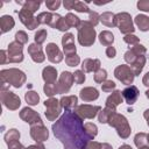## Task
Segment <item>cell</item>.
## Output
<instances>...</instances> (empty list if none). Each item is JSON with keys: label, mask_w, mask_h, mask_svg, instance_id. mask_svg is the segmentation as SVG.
Masks as SVG:
<instances>
[{"label": "cell", "mask_w": 149, "mask_h": 149, "mask_svg": "<svg viewBox=\"0 0 149 149\" xmlns=\"http://www.w3.org/2000/svg\"><path fill=\"white\" fill-rule=\"evenodd\" d=\"M52 130L64 144V149H86L91 140L81 119L71 111H65L61 119L52 125Z\"/></svg>", "instance_id": "6da1fadb"}, {"label": "cell", "mask_w": 149, "mask_h": 149, "mask_svg": "<svg viewBox=\"0 0 149 149\" xmlns=\"http://www.w3.org/2000/svg\"><path fill=\"white\" fill-rule=\"evenodd\" d=\"M79 29V43L83 45H91L95 38V31L93 26L88 21H83Z\"/></svg>", "instance_id": "7a4b0ae2"}, {"label": "cell", "mask_w": 149, "mask_h": 149, "mask_svg": "<svg viewBox=\"0 0 149 149\" xmlns=\"http://www.w3.org/2000/svg\"><path fill=\"white\" fill-rule=\"evenodd\" d=\"M116 17V24L120 27V31L123 34L127 33H132L134 31V27H133V22L130 20V16L127 13H121L115 15Z\"/></svg>", "instance_id": "3957f363"}, {"label": "cell", "mask_w": 149, "mask_h": 149, "mask_svg": "<svg viewBox=\"0 0 149 149\" xmlns=\"http://www.w3.org/2000/svg\"><path fill=\"white\" fill-rule=\"evenodd\" d=\"M115 77H116L118 79H120V80H121L122 83H125V84H130V83L133 81V78H134V76H133V73H132V71H130V69L127 68V66H125V65L119 66V68L115 70Z\"/></svg>", "instance_id": "277c9868"}, {"label": "cell", "mask_w": 149, "mask_h": 149, "mask_svg": "<svg viewBox=\"0 0 149 149\" xmlns=\"http://www.w3.org/2000/svg\"><path fill=\"white\" fill-rule=\"evenodd\" d=\"M47 54H48V58L54 63L62 61V54L58 50L57 45L54 43H50L47 45Z\"/></svg>", "instance_id": "5b68a950"}, {"label": "cell", "mask_w": 149, "mask_h": 149, "mask_svg": "<svg viewBox=\"0 0 149 149\" xmlns=\"http://www.w3.org/2000/svg\"><path fill=\"white\" fill-rule=\"evenodd\" d=\"M122 95L125 97L127 104L133 105L136 101L137 97H139V91H137V88L135 86H129V87H127V88H125L122 91Z\"/></svg>", "instance_id": "8992f818"}, {"label": "cell", "mask_w": 149, "mask_h": 149, "mask_svg": "<svg viewBox=\"0 0 149 149\" xmlns=\"http://www.w3.org/2000/svg\"><path fill=\"white\" fill-rule=\"evenodd\" d=\"M100 109L99 106H95V107H92V106H88V105H83L78 108V112L84 116V118H88V119H92L97 112Z\"/></svg>", "instance_id": "52a82bcc"}, {"label": "cell", "mask_w": 149, "mask_h": 149, "mask_svg": "<svg viewBox=\"0 0 149 149\" xmlns=\"http://www.w3.org/2000/svg\"><path fill=\"white\" fill-rule=\"evenodd\" d=\"M62 43L64 45V51L66 54H70V52H74L76 51V48H74V44H73V36L72 34H66L63 36V40H62Z\"/></svg>", "instance_id": "ba28073f"}, {"label": "cell", "mask_w": 149, "mask_h": 149, "mask_svg": "<svg viewBox=\"0 0 149 149\" xmlns=\"http://www.w3.org/2000/svg\"><path fill=\"white\" fill-rule=\"evenodd\" d=\"M64 6L68 9L74 8L78 12H90L88 7L84 2H79V1H64Z\"/></svg>", "instance_id": "9c48e42d"}, {"label": "cell", "mask_w": 149, "mask_h": 149, "mask_svg": "<svg viewBox=\"0 0 149 149\" xmlns=\"http://www.w3.org/2000/svg\"><path fill=\"white\" fill-rule=\"evenodd\" d=\"M29 54L31 55V58L35 61V62H42L44 59V56L41 51V48L36 44H31L29 45Z\"/></svg>", "instance_id": "30bf717a"}, {"label": "cell", "mask_w": 149, "mask_h": 149, "mask_svg": "<svg viewBox=\"0 0 149 149\" xmlns=\"http://www.w3.org/2000/svg\"><path fill=\"white\" fill-rule=\"evenodd\" d=\"M99 95L98 91L95 88H91V87H87V88H84L80 91V97L83 100H93V99H97Z\"/></svg>", "instance_id": "8fae6325"}, {"label": "cell", "mask_w": 149, "mask_h": 149, "mask_svg": "<svg viewBox=\"0 0 149 149\" xmlns=\"http://www.w3.org/2000/svg\"><path fill=\"white\" fill-rule=\"evenodd\" d=\"M58 101L56 100V99H50V100H45V102H44V105H45V107H48L49 108V111H47L45 112V115L47 116H49L50 115V113H54L55 115H58V113H59V111H61V108H59V106H58V104H57Z\"/></svg>", "instance_id": "7c38bea8"}, {"label": "cell", "mask_w": 149, "mask_h": 149, "mask_svg": "<svg viewBox=\"0 0 149 149\" xmlns=\"http://www.w3.org/2000/svg\"><path fill=\"white\" fill-rule=\"evenodd\" d=\"M120 102H122L121 92L115 91L114 93H112V95L108 97V99H107V107H109L111 109H112V108L114 109V107H115L116 105H119Z\"/></svg>", "instance_id": "4fadbf2b"}, {"label": "cell", "mask_w": 149, "mask_h": 149, "mask_svg": "<svg viewBox=\"0 0 149 149\" xmlns=\"http://www.w3.org/2000/svg\"><path fill=\"white\" fill-rule=\"evenodd\" d=\"M135 22L142 31H146L149 29V17H147L146 15H137L135 17Z\"/></svg>", "instance_id": "5bb4252c"}, {"label": "cell", "mask_w": 149, "mask_h": 149, "mask_svg": "<svg viewBox=\"0 0 149 149\" xmlns=\"http://www.w3.org/2000/svg\"><path fill=\"white\" fill-rule=\"evenodd\" d=\"M100 20H101L102 23H105L106 26H109V27L116 24V17H115V15H113V14H111V13H105V14H102V15L100 16Z\"/></svg>", "instance_id": "9a60e30c"}, {"label": "cell", "mask_w": 149, "mask_h": 149, "mask_svg": "<svg viewBox=\"0 0 149 149\" xmlns=\"http://www.w3.org/2000/svg\"><path fill=\"white\" fill-rule=\"evenodd\" d=\"M56 71L52 68H47L43 70V78L48 84H51L56 79Z\"/></svg>", "instance_id": "2e32d148"}, {"label": "cell", "mask_w": 149, "mask_h": 149, "mask_svg": "<svg viewBox=\"0 0 149 149\" xmlns=\"http://www.w3.org/2000/svg\"><path fill=\"white\" fill-rule=\"evenodd\" d=\"M14 26V20L8 16V15H5L1 17V27H2V33L12 29V27Z\"/></svg>", "instance_id": "e0dca14e"}, {"label": "cell", "mask_w": 149, "mask_h": 149, "mask_svg": "<svg viewBox=\"0 0 149 149\" xmlns=\"http://www.w3.org/2000/svg\"><path fill=\"white\" fill-rule=\"evenodd\" d=\"M99 40H100V42L102 43V44H111L113 41H114V36H113V34H111L109 31H102L101 34H100V37H99Z\"/></svg>", "instance_id": "ac0fdd59"}, {"label": "cell", "mask_w": 149, "mask_h": 149, "mask_svg": "<svg viewBox=\"0 0 149 149\" xmlns=\"http://www.w3.org/2000/svg\"><path fill=\"white\" fill-rule=\"evenodd\" d=\"M31 136L36 140V141H44L47 137H48V130L44 128L42 132H36L35 129L31 128Z\"/></svg>", "instance_id": "d6986e66"}, {"label": "cell", "mask_w": 149, "mask_h": 149, "mask_svg": "<svg viewBox=\"0 0 149 149\" xmlns=\"http://www.w3.org/2000/svg\"><path fill=\"white\" fill-rule=\"evenodd\" d=\"M62 102V106L66 107V108H70L71 106H76V102H77V97L72 95V97H65L61 100Z\"/></svg>", "instance_id": "ffe728a7"}, {"label": "cell", "mask_w": 149, "mask_h": 149, "mask_svg": "<svg viewBox=\"0 0 149 149\" xmlns=\"http://www.w3.org/2000/svg\"><path fill=\"white\" fill-rule=\"evenodd\" d=\"M26 100H27V102L30 104V105H36L37 101H38V95H37V93H35V92H28V93L26 94Z\"/></svg>", "instance_id": "44dd1931"}, {"label": "cell", "mask_w": 149, "mask_h": 149, "mask_svg": "<svg viewBox=\"0 0 149 149\" xmlns=\"http://www.w3.org/2000/svg\"><path fill=\"white\" fill-rule=\"evenodd\" d=\"M65 21H66V23L69 24V27H72V26H78V23H79L78 17H77V16H74V15H73V14H71V13H69V14L66 15Z\"/></svg>", "instance_id": "7402d4cb"}, {"label": "cell", "mask_w": 149, "mask_h": 149, "mask_svg": "<svg viewBox=\"0 0 149 149\" xmlns=\"http://www.w3.org/2000/svg\"><path fill=\"white\" fill-rule=\"evenodd\" d=\"M78 62H79V58H78V56H77L76 54L70 55V56L66 57V63H68L70 66H74L76 64H78Z\"/></svg>", "instance_id": "603a6c76"}, {"label": "cell", "mask_w": 149, "mask_h": 149, "mask_svg": "<svg viewBox=\"0 0 149 149\" xmlns=\"http://www.w3.org/2000/svg\"><path fill=\"white\" fill-rule=\"evenodd\" d=\"M106 71L105 70H99L97 73H95V76H94V79H95V81H98V83H100V81H102L104 79H106Z\"/></svg>", "instance_id": "cb8c5ba5"}, {"label": "cell", "mask_w": 149, "mask_h": 149, "mask_svg": "<svg viewBox=\"0 0 149 149\" xmlns=\"http://www.w3.org/2000/svg\"><path fill=\"white\" fill-rule=\"evenodd\" d=\"M73 79H74V81L77 84H80V83H83L85 80V76L83 74L81 71H76L74 72V76H73Z\"/></svg>", "instance_id": "d4e9b609"}, {"label": "cell", "mask_w": 149, "mask_h": 149, "mask_svg": "<svg viewBox=\"0 0 149 149\" xmlns=\"http://www.w3.org/2000/svg\"><path fill=\"white\" fill-rule=\"evenodd\" d=\"M45 36H47L45 30H40V31H37L36 35H35V41L38 42V43H42V42L44 41V37H45Z\"/></svg>", "instance_id": "484cf974"}, {"label": "cell", "mask_w": 149, "mask_h": 149, "mask_svg": "<svg viewBox=\"0 0 149 149\" xmlns=\"http://www.w3.org/2000/svg\"><path fill=\"white\" fill-rule=\"evenodd\" d=\"M137 7H139L141 10L149 12V1H139V2H137Z\"/></svg>", "instance_id": "4316f807"}, {"label": "cell", "mask_w": 149, "mask_h": 149, "mask_svg": "<svg viewBox=\"0 0 149 149\" xmlns=\"http://www.w3.org/2000/svg\"><path fill=\"white\" fill-rule=\"evenodd\" d=\"M98 14L95 13V12H90V23L92 24V26H95L97 23H98Z\"/></svg>", "instance_id": "83f0119b"}, {"label": "cell", "mask_w": 149, "mask_h": 149, "mask_svg": "<svg viewBox=\"0 0 149 149\" xmlns=\"http://www.w3.org/2000/svg\"><path fill=\"white\" fill-rule=\"evenodd\" d=\"M45 5L49 7V9H52V10H54V9L58 8V6L61 5V1H58V0H57V1H52V2H51V1H47Z\"/></svg>", "instance_id": "f1b7e54d"}, {"label": "cell", "mask_w": 149, "mask_h": 149, "mask_svg": "<svg viewBox=\"0 0 149 149\" xmlns=\"http://www.w3.org/2000/svg\"><path fill=\"white\" fill-rule=\"evenodd\" d=\"M115 87V84L113 83V81H106L105 84H102V90L104 91H111L112 88H114Z\"/></svg>", "instance_id": "f546056e"}, {"label": "cell", "mask_w": 149, "mask_h": 149, "mask_svg": "<svg viewBox=\"0 0 149 149\" xmlns=\"http://www.w3.org/2000/svg\"><path fill=\"white\" fill-rule=\"evenodd\" d=\"M15 45H16V43H12V44L9 45V51H13V48H14ZM16 49H17V50H20V49H21V47H20V44H19L17 47H16ZM14 54H15L16 56H19L20 58H22V54H21V51H15Z\"/></svg>", "instance_id": "4dcf8cb0"}, {"label": "cell", "mask_w": 149, "mask_h": 149, "mask_svg": "<svg viewBox=\"0 0 149 149\" xmlns=\"http://www.w3.org/2000/svg\"><path fill=\"white\" fill-rule=\"evenodd\" d=\"M106 54H107V56H108L109 58H113V57L115 56V49H114L113 47H108L107 50H106Z\"/></svg>", "instance_id": "1f68e13d"}, {"label": "cell", "mask_w": 149, "mask_h": 149, "mask_svg": "<svg viewBox=\"0 0 149 149\" xmlns=\"http://www.w3.org/2000/svg\"><path fill=\"white\" fill-rule=\"evenodd\" d=\"M143 83H144V85L146 86H149V72L146 74V77L143 78Z\"/></svg>", "instance_id": "d6a6232c"}, {"label": "cell", "mask_w": 149, "mask_h": 149, "mask_svg": "<svg viewBox=\"0 0 149 149\" xmlns=\"http://www.w3.org/2000/svg\"><path fill=\"white\" fill-rule=\"evenodd\" d=\"M144 116H146V119L148 120V125H149V109H148V111H146V113H144Z\"/></svg>", "instance_id": "836d02e7"}, {"label": "cell", "mask_w": 149, "mask_h": 149, "mask_svg": "<svg viewBox=\"0 0 149 149\" xmlns=\"http://www.w3.org/2000/svg\"><path fill=\"white\" fill-rule=\"evenodd\" d=\"M120 149H132V148H130L129 146H126V144H125V146H122Z\"/></svg>", "instance_id": "e575fe53"}, {"label": "cell", "mask_w": 149, "mask_h": 149, "mask_svg": "<svg viewBox=\"0 0 149 149\" xmlns=\"http://www.w3.org/2000/svg\"><path fill=\"white\" fill-rule=\"evenodd\" d=\"M146 95H147V97H148V98H149V90H148V91H147V92H146Z\"/></svg>", "instance_id": "d590c367"}, {"label": "cell", "mask_w": 149, "mask_h": 149, "mask_svg": "<svg viewBox=\"0 0 149 149\" xmlns=\"http://www.w3.org/2000/svg\"><path fill=\"white\" fill-rule=\"evenodd\" d=\"M140 149H149V148H147V147H143V148H140Z\"/></svg>", "instance_id": "8d00e7d4"}]
</instances>
